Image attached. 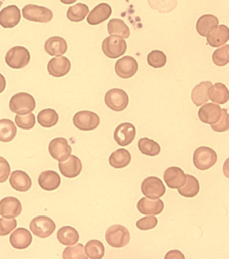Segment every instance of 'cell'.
<instances>
[{"label": "cell", "instance_id": "1", "mask_svg": "<svg viewBox=\"0 0 229 259\" xmlns=\"http://www.w3.org/2000/svg\"><path fill=\"white\" fill-rule=\"evenodd\" d=\"M9 107L12 113L17 115H26L35 109V99L29 93H18L10 99Z\"/></svg>", "mask_w": 229, "mask_h": 259}, {"label": "cell", "instance_id": "2", "mask_svg": "<svg viewBox=\"0 0 229 259\" xmlns=\"http://www.w3.org/2000/svg\"><path fill=\"white\" fill-rule=\"evenodd\" d=\"M105 238L106 242L112 247L123 248L129 243L130 234L125 226L115 224L106 230Z\"/></svg>", "mask_w": 229, "mask_h": 259}, {"label": "cell", "instance_id": "3", "mask_svg": "<svg viewBox=\"0 0 229 259\" xmlns=\"http://www.w3.org/2000/svg\"><path fill=\"white\" fill-rule=\"evenodd\" d=\"M217 160V154L209 147H199L194 151L193 163L194 166L198 170H207L213 167Z\"/></svg>", "mask_w": 229, "mask_h": 259}, {"label": "cell", "instance_id": "4", "mask_svg": "<svg viewBox=\"0 0 229 259\" xmlns=\"http://www.w3.org/2000/svg\"><path fill=\"white\" fill-rule=\"evenodd\" d=\"M30 54L27 48L23 46H15L6 53V64L14 69H20L29 64Z\"/></svg>", "mask_w": 229, "mask_h": 259}, {"label": "cell", "instance_id": "5", "mask_svg": "<svg viewBox=\"0 0 229 259\" xmlns=\"http://www.w3.org/2000/svg\"><path fill=\"white\" fill-rule=\"evenodd\" d=\"M104 102L112 111L120 112L125 110L129 103V97L124 90L112 89L106 93Z\"/></svg>", "mask_w": 229, "mask_h": 259}, {"label": "cell", "instance_id": "6", "mask_svg": "<svg viewBox=\"0 0 229 259\" xmlns=\"http://www.w3.org/2000/svg\"><path fill=\"white\" fill-rule=\"evenodd\" d=\"M22 16L26 20L40 23H47L53 17L52 11L44 6L27 4L22 8Z\"/></svg>", "mask_w": 229, "mask_h": 259}, {"label": "cell", "instance_id": "7", "mask_svg": "<svg viewBox=\"0 0 229 259\" xmlns=\"http://www.w3.org/2000/svg\"><path fill=\"white\" fill-rule=\"evenodd\" d=\"M102 50L108 58L116 59L125 54L127 50V44L122 38L110 36L102 42Z\"/></svg>", "mask_w": 229, "mask_h": 259}, {"label": "cell", "instance_id": "8", "mask_svg": "<svg viewBox=\"0 0 229 259\" xmlns=\"http://www.w3.org/2000/svg\"><path fill=\"white\" fill-rule=\"evenodd\" d=\"M56 224L50 218L39 215L34 218L30 224V229L34 235L40 238L49 237L55 232Z\"/></svg>", "mask_w": 229, "mask_h": 259}, {"label": "cell", "instance_id": "9", "mask_svg": "<svg viewBox=\"0 0 229 259\" xmlns=\"http://www.w3.org/2000/svg\"><path fill=\"white\" fill-rule=\"evenodd\" d=\"M141 191L149 199H158L166 192V188L161 179L157 177H149L141 183Z\"/></svg>", "mask_w": 229, "mask_h": 259}, {"label": "cell", "instance_id": "10", "mask_svg": "<svg viewBox=\"0 0 229 259\" xmlns=\"http://www.w3.org/2000/svg\"><path fill=\"white\" fill-rule=\"evenodd\" d=\"M75 127L81 131L96 130L100 125V117L97 114L89 111L77 112L73 119Z\"/></svg>", "mask_w": 229, "mask_h": 259}, {"label": "cell", "instance_id": "11", "mask_svg": "<svg viewBox=\"0 0 229 259\" xmlns=\"http://www.w3.org/2000/svg\"><path fill=\"white\" fill-rule=\"evenodd\" d=\"M48 150L51 156L59 162L66 160L72 152V148L64 138L53 139L49 143Z\"/></svg>", "mask_w": 229, "mask_h": 259}, {"label": "cell", "instance_id": "12", "mask_svg": "<svg viewBox=\"0 0 229 259\" xmlns=\"http://www.w3.org/2000/svg\"><path fill=\"white\" fill-rule=\"evenodd\" d=\"M138 61L131 56H124L116 62L115 71L118 77L122 79H129L138 71Z\"/></svg>", "mask_w": 229, "mask_h": 259}, {"label": "cell", "instance_id": "13", "mask_svg": "<svg viewBox=\"0 0 229 259\" xmlns=\"http://www.w3.org/2000/svg\"><path fill=\"white\" fill-rule=\"evenodd\" d=\"M21 20V12L17 6L9 5L0 11V26L4 28H12Z\"/></svg>", "mask_w": 229, "mask_h": 259}, {"label": "cell", "instance_id": "14", "mask_svg": "<svg viewBox=\"0 0 229 259\" xmlns=\"http://www.w3.org/2000/svg\"><path fill=\"white\" fill-rule=\"evenodd\" d=\"M136 134V130L134 125L130 123H124L116 128L114 138L119 146H127L133 142Z\"/></svg>", "mask_w": 229, "mask_h": 259}, {"label": "cell", "instance_id": "15", "mask_svg": "<svg viewBox=\"0 0 229 259\" xmlns=\"http://www.w3.org/2000/svg\"><path fill=\"white\" fill-rule=\"evenodd\" d=\"M222 110L221 107L216 104H205L198 111V117L202 123L213 125L221 118Z\"/></svg>", "mask_w": 229, "mask_h": 259}, {"label": "cell", "instance_id": "16", "mask_svg": "<svg viewBox=\"0 0 229 259\" xmlns=\"http://www.w3.org/2000/svg\"><path fill=\"white\" fill-rule=\"evenodd\" d=\"M68 160L59 162V171L63 176L72 179L79 176L82 171V162L78 157L71 155Z\"/></svg>", "mask_w": 229, "mask_h": 259}, {"label": "cell", "instance_id": "17", "mask_svg": "<svg viewBox=\"0 0 229 259\" xmlns=\"http://www.w3.org/2000/svg\"><path fill=\"white\" fill-rule=\"evenodd\" d=\"M70 60L66 57L52 58L47 64V71L49 75L54 77H62L71 70Z\"/></svg>", "mask_w": 229, "mask_h": 259}, {"label": "cell", "instance_id": "18", "mask_svg": "<svg viewBox=\"0 0 229 259\" xmlns=\"http://www.w3.org/2000/svg\"><path fill=\"white\" fill-rule=\"evenodd\" d=\"M21 202L14 197H6L0 201V215L6 218L18 217L22 213Z\"/></svg>", "mask_w": 229, "mask_h": 259}, {"label": "cell", "instance_id": "19", "mask_svg": "<svg viewBox=\"0 0 229 259\" xmlns=\"http://www.w3.org/2000/svg\"><path fill=\"white\" fill-rule=\"evenodd\" d=\"M138 209L145 215H157L162 213L164 209V203L161 199L141 198L138 203Z\"/></svg>", "mask_w": 229, "mask_h": 259}, {"label": "cell", "instance_id": "20", "mask_svg": "<svg viewBox=\"0 0 229 259\" xmlns=\"http://www.w3.org/2000/svg\"><path fill=\"white\" fill-rule=\"evenodd\" d=\"M10 242L12 247L15 249H26L32 244V234L26 228H18L10 235Z\"/></svg>", "mask_w": 229, "mask_h": 259}, {"label": "cell", "instance_id": "21", "mask_svg": "<svg viewBox=\"0 0 229 259\" xmlns=\"http://www.w3.org/2000/svg\"><path fill=\"white\" fill-rule=\"evenodd\" d=\"M112 12V8L109 4L100 3L91 10L87 18V21L90 25H98L108 19L111 16Z\"/></svg>", "mask_w": 229, "mask_h": 259}, {"label": "cell", "instance_id": "22", "mask_svg": "<svg viewBox=\"0 0 229 259\" xmlns=\"http://www.w3.org/2000/svg\"><path fill=\"white\" fill-rule=\"evenodd\" d=\"M163 179L169 188L179 189L185 183L186 175L182 169L179 167L172 166L165 171Z\"/></svg>", "mask_w": 229, "mask_h": 259}, {"label": "cell", "instance_id": "23", "mask_svg": "<svg viewBox=\"0 0 229 259\" xmlns=\"http://www.w3.org/2000/svg\"><path fill=\"white\" fill-rule=\"evenodd\" d=\"M9 182L12 188L19 192H26L31 188L32 184L29 175L22 170L12 172Z\"/></svg>", "mask_w": 229, "mask_h": 259}, {"label": "cell", "instance_id": "24", "mask_svg": "<svg viewBox=\"0 0 229 259\" xmlns=\"http://www.w3.org/2000/svg\"><path fill=\"white\" fill-rule=\"evenodd\" d=\"M219 20L212 14H204L198 18L196 24V31L200 36L206 37L214 28L217 27Z\"/></svg>", "mask_w": 229, "mask_h": 259}, {"label": "cell", "instance_id": "25", "mask_svg": "<svg viewBox=\"0 0 229 259\" xmlns=\"http://www.w3.org/2000/svg\"><path fill=\"white\" fill-rule=\"evenodd\" d=\"M208 44L213 48H218V47L223 46L226 44L229 39V30L227 26L222 25L218 26L217 27L212 30L207 36Z\"/></svg>", "mask_w": 229, "mask_h": 259}, {"label": "cell", "instance_id": "26", "mask_svg": "<svg viewBox=\"0 0 229 259\" xmlns=\"http://www.w3.org/2000/svg\"><path fill=\"white\" fill-rule=\"evenodd\" d=\"M212 87V83L210 81H202L194 88L191 99L194 105L200 107L209 101V91Z\"/></svg>", "mask_w": 229, "mask_h": 259}, {"label": "cell", "instance_id": "27", "mask_svg": "<svg viewBox=\"0 0 229 259\" xmlns=\"http://www.w3.org/2000/svg\"><path fill=\"white\" fill-rule=\"evenodd\" d=\"M67 42L60 36H53L47 40L44 44V50L51 56L60 57L67 52Z\"/></svg>", "mask_w": 229, "mask_h": 259}, {"label": "cell", "instance_id": "28", "mask_svg": "<svg viewBox=\"0 0 229 259\" xmlns=\"http://www.w3.org/2000/svg\"><path fill=\"white\" fill-rule=\"evenodd\" d=\"M61 182V177L58 173L53 170L44 171L38 177L40 187L47 191L56 190L60 186Z\"/></svg>", "mask_w": 229, "mask_h": 259}, {"label": "cell", "instance_id": "29", "mask_svg": "<svg viewBox=\"0 0 229 259\" xmlns=\"http://www.w3.org/2000/svg\"><path fill=\"white\" fill-rule=\"evenodd\" d=\"M131 160L130 153L126 149L120 148L112 153L108 162L112 168L121 169L127 167Z\"/></svg>", "mask_w": 229, "mask_h": 259}, {"label": "cell", "instance_id": "30", "mask_svg": "<svg viewBox=\"0 0 229 259\" xmlns=\"http://www.w3.org/2000/svg\"><path fill=\"white\" fill-rule=\"evenodd\" d=\"M57 239L61 244L65 246H72L79 240L78 231L71 226H63L57 231Z\"/></svg>", "mask_w": 229, "mask_h": 259}, {"label": "cell", "instance_id": "31", "mask_svg": "<svg viewBox=\"0 0 229 259\" xmlns=\"http://www.w3.org/2000/svg\"><path fill=\"white\" fill-rule=\"evenodd\" d=\"M108 32L110 36H120L123 38H129L130 28L125 22L118 18H113L108 22Z\"/></svg>", "mask_w": 229, "mask_h": 259}, {"label": "cell", "instance_id": "32", "mask_svg": "<svg viewBox=\"0 0 229 259\" xmlns=\"http://www.w3.org/2000/svg\"><path fill=\"white\" fill-rule=\"evenodd\" d=\"M200 191V183L195 177L186 175V181L182 187L178 189L179 194L183 197L192 198L196 197Z\"/></svg>", "mask_w": 229, "mask_h": 259}, {"label": "cell", "instance_id": "33", "mask_svg": "<svg viewBox=\"0 0 229 259\" xmlns=\"http://www.w3.org/2000/svg\"><path fill=\"white\" fill-rule=\"evenodd\" d=\"M229 99L228 88L222 83H216L210 88L209 99L213 103L224 105L227 103Z\"/></svg>", "mask_w": 229, "mask_h": 259}, {"label": "cell", "instance_id": "34", "mask_svg": "<svg viewBox=\"0 0 229 259\" xmlns=\"http://www.w3.org/2000/svg\"><path fill=\"white\" fill-rule=\"evenodd\" d=\"M138 148L143 154L147 156H156L161 152L158 143L148 138H141L138 142Z\"/></svg>", "mask_w": 229, "mask_h": 259}, {"label": "cell", "instance_id": "35", "mask_svg": "<svg viewBox=\"0 0 229 259\" xmlns=\"http://www.w3.org/2000/svg\"><path fill=\"white\" fill-rule=\"evenodd\" d=\"M88 6L83 3H78L69 8L67 12V17L73 22L83 21L89 13Z\"/></svg>", "mask_w": 229, "mask_h": 259}, {"label": "cell", "instance_id": "36", "mask_svg": "<svg viewBox=\"0 0 229 259\" xmlns=\"http://www.w3.org/2000/svg\"><path fill=\"white\" fill-rule=\"evenodd\" d=\"M17 134V128L10 119L0 120V142H10Z\"/></svg>", "mask_w": 229, "mask_h": 259}, {"label": "cell", "instance_id": "37", "mask_svg": "<svg viewBox=\"0 0 229 259\" xmlns=\"http://www.w3.org/2000/svg\"><path fill=\"white\" fill-rule=\"evenodd\" d=\"M38 123L44 128H51L56 125L59 121V115L54 109H46L38 113Z\"/></svg>", "mask_w": 229, "mask_h": 259}, {"label": "cell", "instance_id": "38", "mask_svg": "<svg viewBox=\"0 0 229 259\" xmlns=\"http://www.w3.org/2000/svg\"><path fill=\"white\" fill-rule=\"evenodd\" d=\"M85 251L87 257L99 259L103 258L105 253V248L99 240H91L85 245Z\"/></svg>", "mask_w": 229, "mask_h": 259}, {"label": "cell", "instance_id": "39", "mask_svg": "<svg viewBox=\"0 0 229 259\" xmlns=\"http://www.w3.org/2000/svg\"><path fill=\"white\" fill-rule=\"evenodd\" d=\"M147 63L153 68H161L166 65L167 56L160 50H153L147 56Z\"/></svg>", "mask_w": 229, "mask_h": 259}, {"label": "cell", "instance_id": "40", "mask_svg": "<svg viewBox=\"0 0 229 259\" xmlns=\"http://www.w3.org/2000/svg\"><path fill=\"white\" fill-rule=\"evenodd\" d=\"M149 4L153 9L158 10L161 13H168L177 6V0H148Z\"/></svg>", "mask_w": 229, "mask_h": 259}, {"label": "cell", "instance_id": "41", "mask_svg": "<svg viewBox=\"0 0 229 259\" xmlns=\"http://www.w3.org/2000/svg\"><path fill=\"white\" fill-rule=\"evenodd\" d=\"M15 123L20 129L32 130L36 125V117L33 113L26 115H17L15 117Z\"/></svg>", "mask_w": 229, "mask_h": 259}, {"label": "cell", "instance_id": "42", "mask_svg": "<svg viewBox=\"0 0 229 259\" xmlns=\"http://www.w3.org/2000/svg\"><path fill=\"white\" fill-rule=\"evenodd\" d=\"M214 64L219 67L225 66L229 62V46L226 45L214 51L212 55Z\"/></svg>", "mask_w": 229, "mask_h": 259}, {"label": "cell", "instance_id": "43", "mask_svg": "<svg viewBox=\"0 0 229 259\" xmlns=\"http://www.w3.org/2000/svg\"><path fill=\"white\" fill-rule=\"evenodd\" d=\"M63 258H87L84 253V246L77 244L74 246H69L65 248L63 252Z\"/></svg>", "mask_w": 229, "mask_h": 259}, {"label": "cell", "instance_id": "44", "mask_svg": "<svg viewBox=\"0 0 229 259\" xmlns=\"http://www.w3.org/2000/svg\"><path fill=\"white\" fill-rule=\"evenodd\" d=\"M158 224V220L155 216H146L141 218L136 222V226L141 230H149L156 227Z\"/></svg>", "mask_w": 229, "mask_h": 259}, {"label": "cell", "instance_id": "45", "mask_svg": "<svg viewBox=\"0 0 229 259\" xmlns=\"http://www.w3.org/2000/svg\"><path fill=\"white\" fill-rule=\"evenodd\" d=\"M17 226V221L13 218L9 220L0 218V236L8 235Z\"/></svg>", "mask_w": 229, "mask_h": 259}, {"label": "cell", "instance_id": "46", "mask_svg": "<svg viewBox=\"0 0 229 259\" xmlns=\"http://www.w3.org/2000/svg\"><path fill=\"white\" fill-rule=\"evenodd\" d=\"M229 117L227 109L222 110V117L219 121L213 125H211V128L216 132H226L229 129Z\"/></svg>", "mask_w": 229, "mask_h": 259}, {"label": "cell", "instance_id": "47", "mask_svg": "<svg viewBox=\"0 0 229 259\" xmlns=\"http://www.w3.org/2000/svg\"><path fill=\"white\" fill-rule=\"evenodd\" d=\"M10 166L5 158L0 156V183H4L9 177Z\"/></svg>", "mask_w": 229, "mask_h": 259}, {"label": "cell", "instance_id": "48", "mask_svg": "<svg viewBox=\"0 0 229 259\" xmlns=\"http://www.w3.org/2000/svg\"><path fill=\"white\" fill-rule=\"evenodd\" d=\"M165 258H184L182 252L179 250H171L165 256Z\"/></svg>", "mask_w": 229, "mask_h": 259}, {"label": "cell", "instance_id": "49", "mask_svg": "<svg viewBox=\"0 0 229 259\" xmlns=\"http://www.w3.org/2000/svg\"><path fill=\"white\" fill-rule=\"evenodd\" d=\"M6 85V81L5 77H4V75L0 73V93H2V92L5 90Z\"/></svg>", "mask_w": 229, "mask_h": 259}, {"label": "cell", "instance_id": "50", "mask_svg": "<svg viewBox=\"0 0 229 259\" xmlns=\"http://www.w3.org/2000/svg\"><path fill=\"white\" fill-rule=\"evenodd\" d=\"M77 0H60L61 2H62L63 4H71L75 3Z\"/></svg>", "mask_w": 229, "mask_h": 259}]
</instances>
